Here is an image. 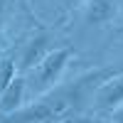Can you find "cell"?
Masks as SVG:
<instances>
[{"mask_svg": "<svg viewBox=\"0 0 123 123\" xmlns=\"http://www.w3.org/2000/svg\"><path fill=\"white\" fill-rule=\"evenodd\" d=\"M54 49V42H52V35L49 32H39L35 37L27 39V44L22 47V54H20V64H17V71L20 74H27L32 67H37L49 52Z\"/></svg>", "mask_w": 123, "mask_h": 123, "instance_id": "277c9868", "label": "cell"}, {"mask_svg": "<svg viewBox=\"0 0 123 123\" xmlns=\"http://www.w3.org/2000/svg\"><path fill=\"white\" fill-rule=\"evenodd\" d=\"M81 101L76 96L74 86L59 89L57 94L49 91L44 96L32 98L30 106H20L7 116H0V123H62L74 111H79Z\"/></svg>", "mask_w": 123, "mask_h": 123, "instance_id": "6da1fadb", "label": "cell"}, {"mask_svg": "<svg viewBox=\"0 0 123 123\" xmlns=\"http://www.w3.org/2000/svg\"><path fill=\"white\" fill-rule=\"evenodd\" d=\"M17 74H20V71H17V67H15V59H12V57H3V59H0V94H3V89H5Z\"/></svg>", "mask_w": 123, "mask_h": 123, "instance_id": "52a82bcc", "label": "cell"}, {"mask_svg": "<svg viewBox=\"0 0 123 123\" xmlns=\"http://www.w3.org/2000/svg\"><path fill=\"white\" fill-rule=\"evenodd\" d=\"M116 32H118V35H123V25H118V27H116Z\"/></svg>", "mask_w": 123, "mask_h": 123, "instance_id": "8fae6325", "label": "cell"}, {"mask_svg": "<svg viewBox=\"0 0 123 123\" xmlns=\"http://www.w3.org/2000/svg\"><path fill=\"white\" fill-rule=\"evenodd\" d=\"M91 104H94V108L101 111V113H111L113 108H118L123 104V69L116 71L111 79H106L104 84L96 89Z\"/></svg>", "mask_w": 123, "mask_h": 123, "instance_id": "3957f363", "label": "cell"}, {"mask_svg": "<svg viewBox=\"0 0 123 123\" xmlns=\"http://www.w3.org/2000/svg\"><path fill=\"white\" fill-rule=\"evenodd\" d=\"M71 57H74V49L71 47H54L37 67H32L27 71L25 81H27V91L32 94V98L44 96L52 89L59 86V81H62V76H64Z\"/></svg>", "mask_w": 123, "mask_h": 123, "instance_id": "7a4b0ae2", "label": "cell"}, {"mask_svg": "<svg viewBox=\"0 0 123 123\" xmlns=\"http://www.w3.org/2000/svg\"><path fill=\"white\" fill-rule=\"evenodd\" d=\"M5 7H7V0H0V30H3V22H5Z\"/></svg>", "mask_w": 123, "mask_h": 123, "instance_id": "30bf717a", "label": "cell"}, {"mask_svg": "<svg viewBox=\"0 0 123 123\" xmlns=\"http://www.w3.org/2000/svg\"><path fill=\"white\" fill-rule=\"evenodd\" d=\"M118 15V0H89L84 5L86 25H108Z\"/></svg>", "mask_w": 123, "mask_h": 123, "instance_id": "8992f818", "label": "cell"}, {"mask_svg": "<svg viewBox=\"0 0 123 123\" xmlns=\"http://www.w3.org/2000/svg\"><path fill=\"white\" fill-rule=\"evenodd\" d=\"M89 3V0H67V12H71V10H79V7H84Z\"/></svg>", "mask_w": 123, "mask_h": 123, "instance_id": "ba28073f", "label": "cell"}, {"mask_svg": "<svg viewBox=\"0 0 123 123\" xmlns=\"http://www.w3.org/2000/svg\"><path fill=\"white\" fill-rule=\"evenodd\" d=\"M111 121H113V123H123V104L111 111Z\"/></svg>", "mask_w": 123, "mask_h": 123, "instance_id": "9c48e42d", "label": "cell"}, {"mask_svg": "<svg viewBox=\"0 0 123 123\" xmlns=\"http://www.w3.org/2000/svg\"><path fill=\"white\" fill-rule=\"evenodd\" d=\"M25 94H27L25 74H17L3 89V94H0V116H7V113H12V111H17L20 106H25Z\"/></svg>", "mask_w": 123, "mask_h": 123, "instance_id": "5b68a950", "label": "cell"}]
</instances>
